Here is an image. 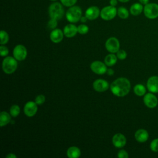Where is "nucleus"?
<instances>
[{
  "instance_id": "1",
  "label": "nucleus",
  "mask_w": 158,
  "mask_h": 158,
  "mask_svg": "<svg viewBox=\"0 0 158 158\" xmlns=\"http://www.w3.org/2000/svg\"><path fill=\"white\" fill-rule=\"evenodd\" d=\"M112 93L118 97L126 96L131 88L130 81L126 78L120 77L114 80L110 86Z\"/></svg>"
},
{
  "instance_id": "2",
  "label": "nucleus",
  "mask_w": 158,
  "mask_h": 158,
  "mask_svg": "<svg viewBox=\"0 0 158 158\" xmlns=\"http://www.w3.org/2000/svg\"><path fill=\"white\" fill-rule=\"evenodd\" d=\"M48 13L51 18L56 20L61 19L64 15V9L62 3L54 2L52 3L48 9Z\"/></svg>"
},
{
  "instance_id": "3",
  "label": "nucleus",
  "mask_w": 158,
  "mask_h": 158,
  "mask_svg": "<svg viewBox=\"0 0 158 158\" xmlns=\"http://www.w3.org/2000/svg\"><path fill=\"white\" fill-rule=\"evenodd\" d=\"M82 16L81 9L77 6L70 7L65 14L67 20L70 23H76L80 20Z\"/></svg>"
},
{
  "instance_id": "4",
  "label": "nucleus",
  "mask_w": 158,
  "mask_h": 158,
  "mask_svg": "<svg viewBox=\"0 0 158 158\" xmlns=\"http://www.w3.org/2000/svg\"><path fill=\"white\" fill-rule=\"evenodd\" d=\"M2 67L3 71L7 74L14 73L17 68V59L10 56L5 57L2 61Z\"/></svg>"
},
{
  "instance_id": "5",
  "label": "nucleus",
  "mask_w": 158,
  "mask_h": 158,
  "mask_svg": "<svg viewBox=\"0 0 158 158\" xmlns=\"http://www.w3.org/2000/svg\"><path fill=\"white\" fill-rule=\"evenodd\" d=\"M146 17L149 19H155L158 17V4L151 2L146 4L143 9Z\"/></svg>"
},
{
  "instance_id": "6",
  "label": "nucleus",
  "mask_w": 158,
  "mask_h": 158,
  "mask_svg": "<svg viewBox=\"0 0 158 158\" xmlns=\"http://www.w3.org/2000/svg\"><path fill=\"white\" fill-rule=\"evenodd\" d=\"M117 14V9L114 6H107L102 9L100 16L104 20H110L113 19Z\"/></svg>"
},
{
  "instance_id": "7",
  "label": "nucleus",
  "mask_w": 158,
  "mask_h": 158,
  "mask_svg": "<svg viewBox=\"0 0 158 158\" xmlns=\"http://www.w3.org/2000/svg\"><path fill=\"white\" fill-rule=\"evenodd\" d=\"M107 51L111 53L117 52L120 48L119 41L115 37H110L107 40L105 44Z\"/></svg>"
},
{
  "instance_id": "8",
  "label": "nucleus",
  "mask_w": 158,
  "mask_h": 158,
  "mask_svg": "<svg viewBox=\"0 0 158 158\" xmlns=\"http://www.w3.org/2000/svg\"><path fill=\"white\" fill-rule=\"evenodd\" d=\"M27 55V51L24 46L22 44H18L14 48L13 56L17 60H23L24 59H25Z\"/></svg>"
},
{
  "instance_id": "9",
  "label": "nucleus",
  "mask_w": 158,
  "mask_h": 158,
  "mask_svg": "<svg viewBox=\"0 0 158 158\" xmlns=\"http://www.w3.org/2000/svg\"><path fill=\"white\" fill-rule=\"evenodd\" d=\"M144 104L146 107L150 109L156 107L158 104V99L153 93H148L144 95L143 98Z\"/></svg>"
},
{
  "instance_id": "10",
  "label": "nucleus",
  "mask_w": 158,
  "mask_h": 158,
  "mask_svg": "<svg viewBox=\"0 0 158 158\" xmlns=\"http://www.w3.org/2000/svg\"><path fill=\"white\" fill-rule=\"evenodd\" d=\"M90 68L94 73L99 75H102L107 72V70L106 64H104L102 62L98 60L93 62L91 64Z\"/></svg>"
},
{
  "instance_id": "11",
  "label": "nucleus",
  "mask_w": 158,
  "mask_h": 158,
  "mask_svg": "<svg viewBox=\"0 0 158 158\" xmlns=\"http://www.w3.org/2000/svg\"><path fill=\"white\" fill-rule=\"evenodd\" d=\"M37 104L33 101H28L27 102L23 108V112L28 117H33L34 116L38 110Z\"/></svg>"
},
{
  "instance_id": "12",
  "label": "nucleus",
  "mask_w": 158,
  "mask_h": 158,
  "mask_svg": "<svg viewBox=\"0 0 158 158\" xmlns=\"http://www.w3.org/2000/svg\"><path fill=\"white\" fill-rule=\"evenodd\" d=\"M146 86L148 89L153 93H158V76H152L147 81Z\"/></svg>"
},
{
  "instance_id": "13",
  "label": "nucleus",
  "mask_w": 158,
  "mask_h": 158,
  "mask_svg": "<svg viewBox=\"0 0 158 158\" xmlns=\"http://www.w3.org/2000/svg\"><path fill=\"white\" fill-rule=\"evenodd\" d=\"M101 11L98 7L93 6L88 7L85 11V16L88 20H93L96 19L100 15Z\"/></svg>"
},
{
  "instance_id": "14",
  "label": "nucleus",
  "mask_w": 158,
  "mask_h": 158,
  "mask_svg": "<svg viewBox=\"0 0 158 158\" xmlns=\"http://www.w3.org/2000/svg\"><path fill=\"white\" fill-rule=\"evenodd\" d=\"M112 144L114 146L118 148H123L127 143L126 137L122 133H116L112 137Z\"/></svg>"
},
{
  "instance_id": "15",
  "label": "nucleus",
  "mask_w": 158,
  "mask_h": 158,
  "mask_svg": "<svg viewBox=\"0 0 158 158\" xmlns=\"http://www.w3.org/2000/svg\"><path fill=\"white\" fill-rule=\"evenodd\" d=\"M93 86L94 89L96 91L103 92L108 89L109 83L103 79H98L93 82Z\"/></svg>"
},
{
  "instance_id": "16",
  "label": "nucleus",
  "mask_w": 158,
  "mask_h": 158,
  "mask_svg": "<svg viewBox=\"0 0 158 158\" xmlns=\"http://www.w3.org/2000/svg\"><path fill=\"white\" fill-rule=\"evenodd\" d=\"M64 35V31L60 29L55 28L52 30L50 33V39L53 43H58L62 40Z\"/></svg>"
},
{
  "instance_id": "17",
  "label": "nucleus",
  "mask_w": 158,
  "mask_h": 158,
  "mask_svg": "<svg viewBox=\"0 0 158 158\" xmlns=\"http://www.w3.org/2000/svg\"><path fill=\"white\" fill-rule=\"evenodd\" d=\"M64 34L67 38H72L76 35L78 32L77 27L72 23L67 24L64 28Z\"/></svg>"
},
{
  "instance_id": "18",
  "label": "nucleus",
  "mask_w": 158,
  "mask_h": 158,
  "mask_svg": "<svg viewBox=\"0 0 158 158\" xmlns=\"http://www.w3.org/2000/svg\"><path fill=\"white\" fill-rule=\"evenodd\" d=\"M135 138L139 143H144L149 138V133L144 129H139L135 133Z\"/></svg>"
},
{
  "instance_id": "19",
  "label": "nucleus",
  "mask_w": 158,
  "mask_h": 158,
  "mask_svg": "<svg viewBox=\"0 0 158 158\" xmlns=\"http://www.w3.org/2000/svg\"><path fill=\"white\" fill-rule=\"evenodd\" d=\"M144 7L143 6V4L140 2H136L132 4L130 8V12L131 15L134 16H137L143 11Z\"/></svg>"
},
{
  "instance_id": "20",
  "label": "nucleus",
  "mask_w": 158,
  "mask_h": 158,
  "mask_svg": "<svg viewBox=\"0 0 158 158\" xmlns=\"http://www.w3.org/2000/svg\"><path fill=\"white\" fill-rule=\"evenodd\" d=\"M80 155V149L76 146H71L67 151V156L69 158H78Z\"/></svg>"
},
{
  "instance_id": "21",
  "label": "nucleus",
  "mask_w": 158,
  "mask_h": 158,
  "mask_svg": "<svg viewBox=\"0 0 158 158\" xmlns=\"http://www.w3.org/2000/svg\"><path fill=\"white\" fill-rule=\"evenodd\" d=\"M11 117L10 114L7 112L2 111L0 114V126L3 127L6 125L10 122Z\"/></svg>"
},
{
  "instance_id": "22",
  "label": "nucleus",
  "mask_w": 158,
  "mask_h": 158,
  "mask_svg": "<svg viewBox=\"0 0 158 158\" xmlns=\"http://www.w3.org/2000/svg\"><path fill=\"white\" fill-rule=\"evenodd\" d=\"M117 61V57L115 54H110L106 56L104 59V63L107 66H112L114 65Z\"/></svg>"
},
{
  "instance_id": "23",
  "label": "nucleus",
  "mask_w": 158,
  "mask_h": 158,
  "mask_svg": "<svg viewBox=\"0 0 158 158\" xmlns=\"http://www.w3.org/2000/svg\"><path fill=\"white\" fill-rule=\"evenodd\" d=\"M134 93L136 95L138 96H144L146 94V87L142 85V84H137L134 86L133 88Z\"/></svg>"
},
{
  "instance_id": "24",
  "label": "nucleus",
  "mask_w": 158,
  "mask_h": 158,
  "mask_svg": "<svg viewBox=\"0 0 158 158\" xmlns=\"http://www.w3.org/2000/svg\"><path fill=\"white\" fill-rule=\"evenodd\" d=\"M117 15L120 19H126L129 16V12L127 9L123 6H121L117 9Z\"/></svg>"
},
{
  "instance_id": "25",
  "label": "nucleus",
  "mask_w": 158,
  "mask_h": 158,
  "mask_svg": "<svg viewBox=\"0 0 158 158\" xmlns=\"http://www.w3.org/2000/svg\"><path fill=\"white\" fill-rule=\"evenodd\" d=\"M0 43L1 45L6 44L9 41V35L4 30H1L0 32Z\"/></svg>"
},
{
  "instance_id": "26",
  "label": "nucleus",
  "mask_w": 158,
  "mask_h": 158,
  "mask_svg": "<svg viewBox=\"0 0 158 158\" xmlns=\"http://www.w3.org/2000/svg\"><path fill=\"white\" fill-rule=\"evenodd\" d=\"M20 111V109L19 106L18 105L14 104V105L12 106L10 109V114L13 117H15L17 115H19Z\"/></svg>"
},
{
  "instance_id": "27",
  "label": "nucleus",
  "mask_w": 158,
  "mask_h": 158,
  "mask_svg": "<svg viewBox=\"0 0 158 158\" xmlns=\"http://www.w3.org/2000/svg\"><path fill=\"white\" fill-rule=\"evenodd\" d=\"M77 29H78V32L81 35L86 34L89 30L88 27L85 24H81L78 25V27H77Z\"/></svg>"
},
{
  "instance_id": "28",
  "label": "nucleus",
  "mask_w": 158,
  "mask_h": 158,
  "mask_svg": "<svg viewBox=\"0 0 158 158\" xmlns=\"http://www.w3.org/2000/svg\"><path fill=\"white\" fill-rule=\"evenodd\" d=\"M150 149L153 152H158V138H155L151 142Z\"/></svg>"
},
{
  "instance_id": "29",
  "label": "nucleus",
  "mask_w": 158,
  "mask_h": 158,
  "mask_svg": "<svg viewBox=\"0 0 158 158\" xmlns=\"http://www.w3.org/2000/svg\"><path fill=\"white\" fill-rule=\"evenodd\" d=\"M57 25V20L55 19L51 18V19L48 22V27L49 29L54 30L56 28Z\"/></svg>"
},
{
  "instance_id": "30",
  "label": "nucleus",
  "mask_w": 158,
  "mask_h": 158,
  "mask_svg": "<svg viewBox=\"0 0 158 158\" xmlns=\"http://www.w3.org/2000/svg\"><path fill=\"white\" fill-rule=\"evenodd\" d=\"M62 4L65 7H72L75 4L77 0H60Z\"/></svg>"
},
{
  "instance_id": "31",
  "label": "nucleus",
  "mask_w": 158,
  "mask_h": 158,
  "mask_svg": "<svg viewBox=\"0 0 158 158\" xmlns=\"http://www.w3.org/2000/svg\"><path fill=\"white\" fill-rule=\"evenodd\" d=\"M45 101V96L43 94H39L38 95L35 100V102L38 104V105H41L43 104Z\"/></svg>"
},
{
  "instance_id": "32",
  "label": "nucleus",
  "mask_w": 158,
  "mask_h": 158,
  "mask_svg": "<svg viewBox=\"0 0 158 158\" xmlns=\"http://www.w3.org/2000/svg\"><path fill=\"white\" fill-rule=\"evenodd\" d=\"M127 54L125 51L124 50H118L117 52V57L120 60H124L127 57Z\"/></svg>"
},
{
  "instance_id": "33",
  "label": "nucleus",
  "mask_w": 158,
  "mask_h": 158,
  "mask_svg": "<svg viewBox=\"0 0 158 158\" xmlns=\"http://www.w3.org/2000/svg\"><path fill=\"white\" fill-rule=\"evenodd\" d=\"M0 54H1V56L2 57H5L7 56V54H9L8 48L5 46L1 45L0 46Z\"/></svg>"
},
{
  "instance_id": "34",
  "label": "nucleus",
  "mask_w": 158,
  "mask_h": 158,
  "mask_svg": "<svg viewBox=\"0 0 158 158\" xmlns=\"http://www.w3.org/2000/svg\"><path fill=\"white\" fill-rule=\"evenodd\" d=\"M117 157L118 158H128V154L126 151H125L123 149H122V150L118 151V152L117 154Z\"/></svg>"
},
{
  "instance_id": "35",
  "label": "nucleus",
  "mask_w": 158,
  "mask_h": 158,
  "mask_svg": "<svg viewBox=\"0 0 158 158\" xmlns=\"http://www.w3.org/2000/svg\"><path fill=\"white\" fill-rule=\"evenodd\" d=\"M117 2H118L117 0H110V1H109L110 5L112 6H114V7H115V6H117Z\"/></svg>"
},
{
  "instance_id": "36",
  "label": "nucleus",
  "mask_w": 158,
  "mask_h": 158,
  "mask_svg": "<svg viewBox=\"0 0 158 158\" xmlns=\"http://www.w3.org/2000/svg\"><path fill=\"white\" fill-rule=\"evenodd\" d=\"M17 156L13 153H9L6 156V158H16Z\"/></svg>"
},
{
  "instance_id": "37",
  "label": "nucleus",
  "mask_w": 158,
  "mask_h": 158,
  "mask_svg": "<svg viewBox=\"0 0 158 158\" xmlns=\"http://www.w3.org/2000/svg\"><path fill=\"white\" fill-rule=\"evenodd\" d=\"M87 20H88V19H87V17L85 15V16H81V19H80V21L81 22H83V23H85V22H86V21H87Z\"/></svg>"
},
{
  "instance_id": "38",
  "label": "nucleus",
  "mask_w": 158,
  "mask_h": 158,
  "mask_svg": "<svg viewBox=\"0 0 158 158\" xmlns=\"http://www.w3.org/2000/svg\"><path fill=\"white\" fill-rule=\"evenodd\" d=\"M139 2L142 4H144V5H146L147 4L148 2H149V0H138Z\"/></svg>"
},
{
  "instance_id": "39",
  "label": "nucleus",
  "mask_w": 158,
  "mask_h": 158,
  "mask_svg": "<svg viewBox=\"0 0 158 158\" xmlns=\"http://www.w3.org/2000/svg\"><path fill=\"white\" fill-rule=\"evenodd\" d=\"M107 72L108 75H112V74L114 73V72L111 69H109V70H107Z\"/></svg>"
},
{
  "instance_id": "40",
  "label": "nucleus",
  "mask_w": 158,
  "mask_h": 158,
  "mask_svg": "<svg viewBox=\"0 0 158 158\" xmlns=\"http://www.w3.org/2000/svg\"><path fill=\"white\" fill-rule=\"evenodd\" d=\"M118 1L122 2H128L130 0H118Z\"/></svg>"
},
{
  "instance_id": "41",
  "label": "nucleus",
  "mask_w": 158,
  "mask_h": 158,
  "mask_svg": "<svg viewBox=\"0 0 158 158\" xmlns=\"http://www.w3.org/2000/svg\"><path fill=\"white\" fill-rule=\"evenodd\" d=\"M50 1H54V2H55V1H56L57 0H50Z\"/></svg>"
}]
</instances>
